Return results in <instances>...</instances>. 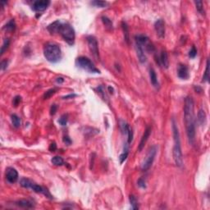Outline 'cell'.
Instances as JSON below:
<instances>
[{
	"label": "cell",
	"mask_w": 210,
	"mask_h": 210,
	"mask_svg": "<svg viewBox=\"0 0 210 210\" xmlns=\"http://www.w3.org/2000/svg\"><path fill=\"white\" fill-rule=\"evenodd\" d=\"M67 118H68V117H67V115L63 114V116H61V118H60L59 120H58V123H59L61 126H66L67 123V120H68Z\"/></svg>",
	"instance_id": "cell-31"
},
{
	"label": "cell",
	"mask_w": 210,
	"mask_h": 210,
	"mask_svg": "<svg viewBox=\"0 0 210 210\" xmlns=\"http://www.w3.org/2000/svg\"><path fill=\"white\" fill-rule=\"evenodd\" d=\"M173 140H174V145H173V159L177 167H181L183 165V158H182V152H181V147L180 133H179L177 125L174 119H173Z\"/></svg>",
	"instance_id": "cell-2"
},
{
	"label": "cell",
	"mask_w": 210,
	"mask_h": 210,
	"mask_svg": "<svg viewBox=\"0 0 210 210\" xmlns=\"http://www.w3.org/2000/svg\"><path fill=\"white\" fill-rule=\"evenodd\" d=\"M60 24H61V22H60L59 21H56V22H54V23L50 24L49 27H48L47 29H48V31H49V32L51 33V34L58 33Z\"/></svg>",
	"instance_id": "cell-18"
},
{
	"label": "cell",
	"mask_w": 210,
	"mask_h": 210,
	"mask_svg": "<svg viewBox=\"0 0 210 210\" xmlns=\"http://www.w3.org/2000/svg\"><path fill=\"white\" fill-rule=\"evenodd\" d=\"M102 22L103 23V25L105 26V27L108 29V31L113 30V22H112V21L108 17H107V16H102Z\"/></svg>",
	"instance_id": "cell-23"
},
{
	"label": "cell",
	"mask_w": 210,
	"mask_h": 210,
	"mask_svg": "<svg viewBox=\"0 0 210 210\" xmlns=\"http://www.w3.org/2000/svg\"><path fill=\"white\" fill-rule=\"evenodd\" d=\"M122 28L124 34V39L126 40V42L127 43H130V34H129V29H128V26L126 22H122Z\"/></svg>",
	"instance_id": "cell-17"
},
{
	"label": "cell",
	"mask_w": 210,
	"mask_h": 210,
	"mask_svg": "<svg viewBox=\"0 0 210 210\" xmlns=\"http://www.w3.org/2000/svg\"><path fill=\"white\" fill-rule=\"evenodd\" d=\"M34 183L32 181H31L28 178H22L20 181V185L24 188H31L32 184Z\"/></svg>",
	"instance_id": "cell-22"
},
{
	"label": "cell",
	"mask_w": 210,
	"mask_h": 210,
	"mask_svg": "<svg viewBox=\"0 0 210 210\" xmlns=\"http://www.w3.org/2000/svg\"><path fill=\"white\" fill-rule=\"evenodd\" d=\"M108 91H109V93H111V94H113V92H114V90H113V87L108 86Z\"/></svg>",
	"instance_id": "cell-45"
},
{
	"label": "cell",
	"mask_w": 210,
	"mask_h": 210,
	"mask_svg": "<svg viewBox=\"0 0 210 210\" xmlns=\"http://www.w3.org/2000/svg\"><path fill=\"white\" fill-rule=\"evenodd\" d=\"M87 43L89 46V49L93 55V57L96 60H99V44L96 38L94 36H88L87 37Z\"/></svg>",
	"instance_id": "cell-7"
},
{
	"label": "cell",
	"mask_w": 210,
	"mask_h": 210,
	"mask_svg": "<svg viewBox=\"0 0 210 210\" xmlns=\"http://www.w3.org/2000/svg\"><path fill=\"white\" fill-rule=\"evenodd\" d=\"M127 156H128V152H126V151H124L123 153L119 156V161H120V163L122 164V163H123L124 162L126 161V159L127 158Z\"/></svg>",
	"instance_id": "cell-33"
},
{
	"label": "cell",
	"mask_w": 210,
	"mask_h": 210,
	"mask_svg": "<svg viewBox=\"0 0 210 210\" xmlns=\"http://www.w3.org/2000/svg\"><path fill=\"white\" fill-rule=\"evenodd\" d=\"M91 4L95 7H105L108 5V3L104 2V1H94V2H92Z\"/></svg>",
	"instance_id": "cell-30"
},
{
	"label": "cell",
	"mask_w": 210,
	"mask_h": 210,
	"mask_svg": "<svg viewBox=\"0 0 210 210\" xmlns=\"http://www.w3.org/2000/svg\"><path fill=\"white\" fill-rule=\"evenodd\" d=\"M150 134H151V127L150 126H148V127L145 129V132H144V134L142 135V137H141L140 145H139V147H138V150L140 151V152L142 150L143 148L145 147V145L146 144V142H147L148 139H149V137H150Z\"/></svg>",
	"instance_id": "cell-13"
},
{
	"label": "cell",
	"mask_w": 210,
	"mask_h": 210,
	"mask_svg": "<svg viewBox=\"0 0 210 210\" xmlns=\"http://www.w3.org/2000/svg\"><path fill=\"white\" fill-rule=\"evenodd\" d=\"M195 5H196V9L201 14H205V11H204V7H203V2L202 1H195L194 2Z\"/></svg>",
	"instance_id": "cell-28"
},
{
	"label": "cell",
	"mask_w": 210,
	"mask_h": 210,
	"mask_svg": "<svg viewBox=\"0 0 210 210\" xmlns=\"http://www.w3.org/2000/svg\"><path fill=\"white\" fill-rule=\"evenodd\" d=\"M58 33L63 37L68 44L72 45L75 43V31L73 27L68 23H61Z\"/></svg>",
	"instance_id": "cell-4"
},
{
	"label": "cell",
	"mask_w": 210,
	"mask_h": 210,
	"mask_svg": "<svg viewBox=\"0 0 210 210\" xmlns=\"http://www.w3.org/2000/svg\"><path fill=\"white\" fill-rule=\"evenodd\" d=\"M57 90H58L57 88H53V89H50L49 90H47V91L44 93V94H43V99H49L51 96L54 95V94L57 92Z\"/></svg>",
	"instance_id": "cell-27"
},
{
	"label": "cell",
	"mask_w": 210,
	"mask_h": 210,
	"mask_svg": "<svg viewBox=\"0 0 210 210\" xmlns=\"http://www.w3.org/2000/svg\"><path fill=\"white\" fill-rule=\"evenodd\" d=\"M9 44H10V40H9V39H5L4 41H3V46H2V48H1V55H3V54H4V52H5L6 50L7 49V48H8Z\"/></svg>",
	"instance_id": "cell-29"
},
{
	"label": "cell",
	"mask_w": 210,
	"mask_h": 210,
	"mask_svg": "<svg viewBox=\"0 0 210 210\" xmlns=\"http://www.w3.org/2000/svg\"><path fill=\"white\" fill-rule=\"evenodd\" d=\"M76 95L74 94H68V95H66L64 97H63V99H70V98H74L75 97Z\"/></svg>",
	"instance_id": "cell-43"
},
{
	"label": "cell",
	"mask_w": 210,
	"mask_h": 210,
	"mask_svg": "<svg viewBox=\"0 0 210 210\" xmlns=\"http://www.w3.org/2000/svg\"><path fill=\"white\" fill-rule=\"evenodd\" d=\"M150 81L152 85L154 87H158V77H157L156 72L154 70V68H150Z\"/></svg>",
	"instance_id": "cell-16"
},
{
	"label": "cell",
	"mask_w": 210,
	"mask_h": 210,
	"mask_svg": "<svg viewBox=\"0 0 210 210\" xmlns=\"http://www.w3.org/2000/svg\"><path fill=\"white\" fill-rule=\"evenodd\" d=\"M196 55H197V50L195 49V47L193 46L192 49H190V52H189V57H190V58H195Z\"/></svg>",
	"instance_id": "cell-35"
},
{
	"label": "cell",
	"mask_w": 210,
	"mask_h": 210,
	"mask_svg": "<svg viewBox=\"0 0 210 210\" xmlns=\"http://www.w3.org/2000/svg\"><path fill=\"white\" fill-rule=\"evenodd\" d=\"M154 29L157 35L160 39H163L165 37V22L162 19L157 20L154 24Z\"/></svg>",
	"instance_id": "cell-9"
},
{
	"label": "cell",
	"mask_w": 210,
	"mask_h": 210,
	"mask_svg": "<svg viewBox=\"0 0 210 210\" xmlns=\"http://www.w3.org/2000/svg\"><path fill=\"white\" fill-rule=\"evenodd\" d=\"M120 127H121V130H122V132H125V133H127V130L129 129V125L126 123V122H125L124 121H121V122H120Z\"/></svg>",
	"instance_id": "cell-32"
},
{
	"label": "cell",
	"mask_w": 210,
	"mask_h": 210,
	"mask_svg": "<svg viewBox=\"0 0 210 210\" xmlns=\"http://www.w3.org/2000/svg\"><path fill=\"white\" fill-rule=\"evenodd\" d=\"M3 29H4L5 31H9V32L14 31L15 29H16V23H15V21H14L13 19L10 20V21L7 22L5 26H4Z\"/></svg>",
	"instance_id": "cell-20"
},
{
	"label": "cell",
	"mask_w": 210,
	"mask_h": 210,
	"mask_svg": "<svg viewBox=\"0 0 210 210\" xmlns=\"http://www.w3.org/2000/svg\"><path fill=\"white\" fill-rule=\"evenodd\" d=\"M7 65H8L7 60H3V61H2V62H1V69H2V71H4L5 69H7Z\"/></svg>",
	"instance_id": "cell-39"
},
{
	"label": "cell",
	"mask_w": 210,
	"mask_h": 210,
	"mask_svg": "<svg viewBox=\"0 0 210 210\" xmlns=\"http://www.w3.org/2000/svg\"><path fill=\"white\" fill-rule=\"evenodd\" d=\"M57 110H58V106L56 104H53L51 106V108H50V114L54 115L56 113V112H57Z\"/></svg>",
	"instance_id": "cell-40"
},
{
	"label": "cell",
	"mask_w": 210,
	"mask_h": 210,
	"mask_svg": "<svg viewBox=\"0 0 210 210\" xmlns=\"http://www.w3.org/2000/svg\"><path fill=\"white\" fill-rule=\"evenodd\" d=\"M6 179L9 183L13 184L18 180V173L13 167H7L6 170Z\"/></svg>",
	"instance_id": "cell-10"
},
{
	"label": "cell",
	"mask_w": 210,
	"mask_h": 210,
	"mask_svg": "<svg viewBox=\"0 0 210 210\" xmlns=\"http://www.w3.org/2000/svg\"><path fill=\"white\" fill-rule=\"evenodd\" d=\"M135 49H136V53H137V56L138 58L141 63H145L147 61V58H146L145 53V49L144 48L139 44V43H135Z\"/></svg>",
	"instance_id": "cell-14"
},
{
	"label": "cell",
	"mask_w": 210,
	"mask_h": 210,
	"mask_svg": "<svg viewBox=\"0 0 210 210\" xmlns=\"http://www.w3.org/2000/svg\"><path fill=\"white\" fill-rule=\"evenodd\" d=\"M75 65L90 73H100V71L94 66L91 60L86 57H79L75 59Z\"/></svg>",
	"instance_id": "cell-5"
},
{
	"label": "cell",
	"mask_w": 210,
	"mask_h": 210,
	"mask_svg": "<svg viewBox=\"0 0 210 210\" xmlns=\"http://www.w3.org/2000/svg\"><path fill=\"white\" fill-rule=\"evenodd\" d=\"M137 184H138V186H140V188L145 189L146 187L145 180L144 178H140V179L138 180V181H137Z\"/></svg>",
	"instance_id": "cell-36"
},
{
	"label": "cell",
	"mask_w": 210,
	"mask_h": 210,
	"mask_svg": "<svg viewBox=\"0 0 210 210\" xmlns=\"http://www.w3.org/2000/svg\"><path fill=\"white\" fill-rule=\"evenodd\" d=\"M63 142H64L66 145H70L71 144V139L67 135H66V136L63 137Z\"/></svg>",
	"instance_id": "cell-41"
},
{
	"label": "cell",
	"mask_w": 210,
	"mask_h": 210,
	"mask_svg": "<svg viewBox=\"0 0 210 210\" xmlns=\"http://www.w3.org/2000/svg\"><path fill=\"white\" fill-rule=\"evenodd\" d=\"M197 121L199 126H203L205 123L206 121V114L204 110L200 109L198 113V116H197Z\"/></svg>",
	"instance_id": "cell-19"
},
{
	"label": "cell",
	"mask_w": 210,
	"mask_h": 210,
	"mask_svg": "<svg viewBox=\"0 0 210 210\" xmlns=\"http://www.w3.org/2000/svg\"><path fill=\"white\" fill-rule=\"evenodd\" d=\"M56 150H57V145H56V143L55 142L51 143V145H49V150L51 151V152H54V151H56Z\"/></svg>",
	"instance_id": "cell-42"
},
{
	"label": "cell",
	"mask_w": 210,
	"mask_h": 210,
	"mask_svg": "<svg viewBox=\"0 0 210 210\" xmlns=\"http://www.w3.org/2000/svg\"><path fill=\"white\" fill-rule=\"evenodd\" d=\"M50 4V2L49 0H37L34 2L32 5V9L34 11L41 12L45 11L47 7Z\"/></svg>",
	"instance_id": "cell-8"
},
{
	"label": "cell",
	"mask_w": 210,
	"mask_h": 210,
	"mask_svg": "<svg viewBox=\"0 0 210 210\" xmlns=\"http://www.w3.org/2000/svg\"><path fill=\"white\" fill-rule=\"evenodd\" d=\"M177 75L179 78L182 79V80H186L188 79L190 74H189L188 67L183 64H180L178 67L177 70Z\"/></svg>",
	"instance_id": "cell-11"
},
{
	"label": "cell",
	"mask_w": 210,
	"mask_h": 210,
	"mask_svg": "<svg viewBox=\"0 0 210 210\" xmlns=\"http://www.w3.org/2000/svg\"><path fill=\"white\" fill-rule=\"evenodd\" d=\"M16 205L23 208V209H32L34 208V205L33 204L27 199H21V200H18L16 202Z\"/></svg>",
	"instance_id": "cell-15"
},
{
	"label": "cell",
	"mask_w": 210,
	"mask_h": 210,
	"mask_svg": "<svg viewBox=\"0 0 210 210\" xmlns=\"http://www.w3.org/2000/svg\"><path fill=\"white\" fill-rule=\"evenodd\" d=\"M157 151H158V147L157 145H153L150 148V150L148 151L146 157L145 158L144 161L142 162L141 165V169L143 171H147L150 169V167L152 166L153 162L154 161V158L157 154Z\"/></svg>",
	"instance_id": "cell-6"
},
{
	"label": "cell",
	"mask_w": 210,
	"mask_h": 210,
	"mask_svg": "<svg viewBox=\"0 0 210 210\" xmlns=\"http://www.w3.org/2000/svg\"><path fill=\"white\" fill-rule=\"evenodd\" d=\"M209 81V61L207 60L206 63V69H205V75L203 76V81Z\"/></svg>",
	"instance_id": "cell-26"
},
{
	"label": "cell",
	"mask_w": 210,
	"mask_h": 210,
	"mask_svg": "<svg viewBox=\"0 0 210 210\" xmlns=\"http://www.w3.org/2000/svg\"><path fill=\"white\" fill-rule=\"evenodd\" d=\"M43 55L45 58L52 63H56L62 59V50L54 43H48L44 45Z\"/></svg>",
	"instance_id": "cell-3"
},
{
	"label": "cell",
	"mask_w": 210,
	"mask_h": 210,
	"mask_svg": "<svg viewBox=\"0 0 210 210\" xmlns=\"http://www.w3.org/2000/svg\"><path fill=\"white\" fill-rule=\"evenodd\" d=\"M158 61L157 63L159 65H162L164 68H168L169 66V60H168V56L166 51H162L160 56L158 57Z\"/></svg>",
	"instance_id": "cell-12"
},
{
	"label": "cell",
	"mask_w": 210,
	"mask_h": 210,
	"mask_svg": "<svg viewBox=\"0 0 210 210\" xmlns=\"http://www.w3.org/2000/svg\"><path fill=\"white\" fill-rule=\"evenodd\" d=\"M194 100L191 97L186 98L184 105V121L189 143L193 145L195 140V118L194 112Z\"/></svg>",
	"instance_id": "cell-1"
},
{
	"label": "cell",
	"mask_w": 210,
	"mask_h": 210,
	"mask_svg": "<svg viewBox=\"0 0 210 210\" xmlns=\"http://www.w3.org/2000/svg\"><path fill=\"white\" fill-rule=\"evenodd\" d=\"M11 120H12V125H13L14 127L18 128V127L21 126V123H22L21 118H20L17 115H16V114H12L11 116Z\"/></svg>",
	"instance_id": "cell-21"
},
{
	"label": "cell",
	"mask_w": 210,
	"mask_h": 210,
	"mask_svg": "<svg viewBox=\"0 0 210 210\" xmlns=\"http://www.w3.org/2000/svg\"><path fill=\"white\" fill-rule=\"evenodd\" d=\"M127 136H128V140H127V143L130 144L131 141H132V139H133V131H132V129H130L129 127V129L127 130Z\"/></svg>",
	"instance_id": "cell-37"
},
{
	"label": "cell",
	"mask_w": 210,
	"mask_h": 210,
	"mask_svg": "<svg viewBox=\"0 0 210 210\" xmlns=\"http://www.w3.org/2000/svg\"><path fill=\"white\" fill-rule=\"evenodd\" d=\"M97 90H98V92L99 93V94L101 95V97L103 98V100H106L108 98H107L106 94H105V92H104V90H103V86L98 87Z\"/></svg>",
	"instance_id": "cell-34"
},
{
	"label": "cell",
	"mask_w": 210,
	"mask_h": 210,
	"mask_svg": "<svg viewBox=\"0 0 210 210\" xmlns=\"http://www.w3.org/2000/svg\"><path fill=\"white\" fill-rule=\"evenodd\" d=\"M56 81L58 82V83H63V81H64V79L63 78V77H58V78H57V80H56Z\"/></svg>",
	"instance_id": "cell-44"
},
{
	"label": "cell",
	"mask_w": 210,
	"mask_h": 210,
	"mask_svg": "<svg viewBox=\"0 0 210 210\" xmlns=\"http://www.w3.org/2000/svg\"><path fill=\"white\" fill-rule=\"evenodd\" d=\"M130 203L131 205V208L133 209H139V206H138V202H137V199H135V197L134 195H130Z\"/></svg>",
	"instance_id": "cell-25"
},
{
	"label": "cell",
	"mask_w": 210,
	"mask_h": 210,
	"mask_svg": "<svg viewBox=\"0 0 210 210\" xmlns=\"http://www.w3.org/2000/svg\"><path fill=\"white\" fill-rule=\"evenodd\" d=\"M22 101V97L21 96H16V97L13 99V101H12V103H13V105L16 107V106H18L19 104H20V103Z\"/></svg>",
	"instance_id": "cell-38"
},
{
	"label": "cell",
	"mask_w": 210,
	"mask_h": 210,
	"mask_svg": "<svg viewBox=\"0 0 210 210\" xmlns=\"http://www.w3.org/2000/svg\"><path fill=\"white\" fill-rule=\"evenodd\" d=\"M51 162H52L54 165H55V166H62V165L64 163V161H63V158L62 157L54 156L52 158Z\"/></svg>",
	"instance_id": "cell-24"
}]
</instances>
